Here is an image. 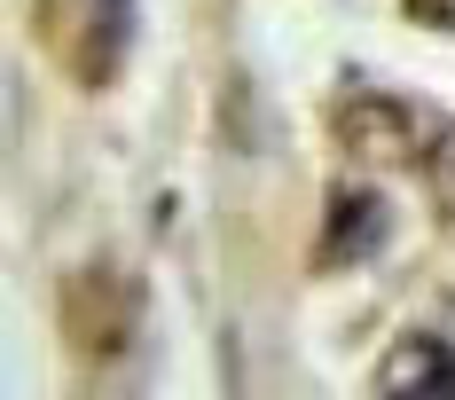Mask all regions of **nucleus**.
Masks as SVG:
<instances>
[{
    "mask_svg": "<svg viewBox=\"0 0 455 400\" xmlns=\"http://www.w3.org/2000/svg\"><path fill=\"white\" fill-rule=\"evenodd\" d=\"M338 141L354 149V157H369V165H385V157H409L416 149V110L401 102V94H346L338 102Z\"/></svg>",
    "mask_w": 455,
    "mask_h": 400,
    "instance_id": "obj_1",
    "label": "nucleus"
},
{
    "mask_svg": "<svg viewBox=\"0 0 455 400\" xmlns=\"http://www.w3.org/2000/svg\"><path fill=\"white\" fill-rule=\"evenodd\" d=\"M377 393H455V346L448 338H401L393 354H385V369H377Z\"/></svg>",
    "mask_w": 455,
    "mask_h": 400,
    "instance_id": "obj_2",
    "label": "nucleus"
},
{
    "mask_svg": "<svg viewBox=\"0 0 455 400\" xmlns=\"http://www.w3.org/2000/svg\"><path fill=\"white\" fill-rule=\"evenodd\" d=\"M385 228H393V212H385L377 188H338V196H330V244H338L346 260H369V252L385 244Z\"/></svg>",
    "mask_w": 455,
    "mask_h": 400,
    "instance_id": "obj_3",
    "label": "nucleus"
},
{
    "mask_svg": "<svg viewBox=\"0 0 455 400\" xmlns=\"http://www.w3.org/2000/svg\"><path fill=\"white\" fill-rule=\"evenodd\" d=\"M424 173H432V196L455 212V126L440 133V149H424Z\"/></svg>",
    "mask_w": 455,
    "mask_h": 400,
    "instance_id": "obj_4",
    "label": "nucleus"
}]
</instances>
